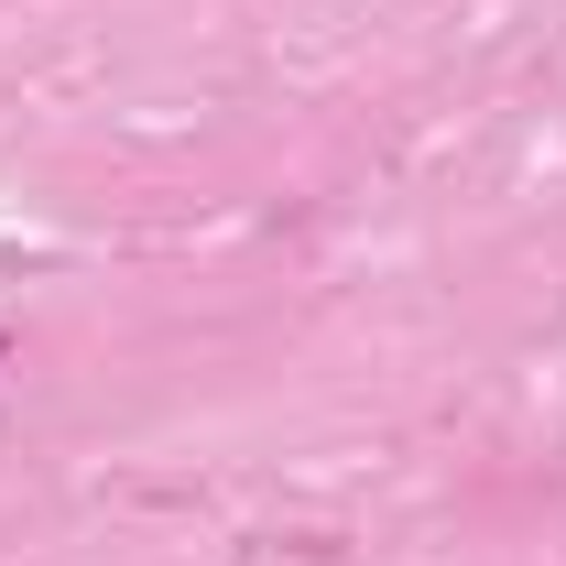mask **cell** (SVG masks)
I'll return each instance as SVG.
<instances>
[{
	"instance_id": "obj_1",
	"label": "cell",
	"mask_w": 566,
	"mask_h": 566,
	"mask_svg": "<svg viewBox=\"0 0 566 566\" xmlns=\"http://www.w3.org/2000/svg\"><path fill=\"white\" fill-rule=\"evenodd\" d=\"M0 370H11V338H0Z\"/></svg>"
}]
</instances>
